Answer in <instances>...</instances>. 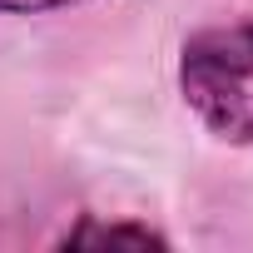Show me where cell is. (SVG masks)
<instances>
[{
    "label": "cell",
    "mask_w": 253,
    "mask_h": 253,
    "mask_svg": "<svg viewBox=\"0 0 253 253\" xmlns=\"http://www.w3.org/2000/svg\"><path fill=\"white\" fill-rule=\"evenodd\" d=\"M179 89L213 134L253 144V25H213L184 40Z\"/></svg>",
    "instance_id": "6da1fadb"
},
{
    "label": "cell",
    "mask_w": 253,
    "mask_h": 253,
    "mask_svg": "<svg viewBox=\"0 0 253 253\" xmlns=\"http://www.w3.org/2000/svg\"><path fill=\"white\" fill-rule=\"evenodd\" d=\"M65 243H139V248H149V243H164V238L149 233V228H104V223H84V228H75Z\"/></svg>",
    "instance_id": "7a4b0ae2"
},
{
    "label": "cell",
    "mask_w": 253,
    "mask_h": 253,
    "mask_svg": "<svg viewBox=\"0 0 253 253\" xmlns=\"http://www.w3.org/2000/svg\"><path fill=\"white\" fill-rule=\"evenodd\" d=\"M55 5H75V0H0V10H15V15H30V10H55Z\"/></svg>",
    "instance_id": "3957f363"
}]
</instances>
